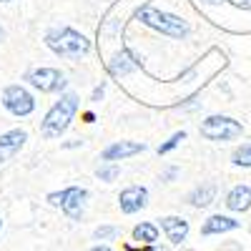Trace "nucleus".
I'll return each instance as SVG.
<instances>
[{"instance_id": "f257e3e1", "label": "nucleus", "mask_w": 251, "mask_h": 251, "mask_svg": "<svg viewBox=\"0 0 251 251\" xmlns=\"http://www.w3.org/2000/svg\"><path fill=\"white\" fill-rule=\"evenodd\" d=\"M46 43H48V48L55 55L68 58V60H78V58H83V55L91 50V40L86 35H80L78 30H73V28L50 30L46 35Z\"/></svg>"}, {"instance_id": "f03ea898", "label": "nucleus", "mask_w": 251, "mask_h": 251, "mask_svg": "<svg viewBox=\"0 0 251 251\" xmlns=\"http://www.w3.org/2000/svg\"><path fill=\"white\" fill-rule=\"evenodd\" d=\"M75 111H78V96L75 93H66L48 111V116L43 118V123H40V136H43V138H58L71 126Z\"/></svg>"}, {"instance_id": "7ed1b4c3", "label": "nucleus", "mask_w": 251, "mask_h": 251, "mask_svg": "<svg viewBox=\"0 0 251 251\" xmlns=\"http://www.w3.org/2000/svg\"><path fill=\"white\" fill-rule=\"evenodd\" d=\"M138 20L143 25H149V28H153V30H158L163 35H169V38H176V40L186 38L188 30H191L186 20H181L178 15L163 13V10H156V8H141L138 10Z\"/></svg>"}, {"instance_id": "20e7f679", "label": "nucleus", "mask_w": 251, "mask_h": 251, "mask_svg": "<svg viewBox=\"0 0 251 251\" xmlns=\"http://www.w3.org/2000/svg\"><path fill=\"white\" fill-rule=\"evenodd\" d=\"M201 136L208 138V141H236L241 133H244V126L228 116H208L203 123H201Z\"/></svg>"}, {"instance_id": "39448f33", "label": "nucleus", "mask_w": 251, "mask_h": 251, "mask_svg": "<svg viewBox=\"0 0 251 251\" xmlns=\"http://www.w3.org/2000/svg\"><path fill=\"white\" fill-rule=\"evenodd\" d=\"M50 206H60L66 211L68 219L73 221H80L83 219V211H86V201H88V191L80 186H71L66 191H55L48 196Z\"/></svg>"}, {"instance_id": "423d86ee", "label": "nucleus", "mask_w": 251, "mask_h": 251, "mask_svg": "<svg viewBox=\"0 0 251 251\" xmlns=\"http://www.w3.org/2000/svg\"><path fill=\"white\" fill-rule=\"evenodd\" d=\"M3 106L13 116H30L35 111V100L23 86H8L3 91Z\"/></svg>"}, {"instance_id": "0eeeda50", "label": "nucleus", "mask_w": 251, "mask_h": 251, "mask_svg": "<svg viewBox=\"0 0 251 251\" xmlns=\"http://www.w3.org/2000/svg\"><path fill=\"white\" fill-rule=\"evenodd\" d=\"M28 83L40 93H55L66 88V75L55 68H35L28 73Z\"/></svg>"}, {"instance_id": "6e6552de", "label": "nucleus", "mask_w": 251, "mask_h": 251, "mask_svg": "<svg viewBox=\"0 0 251 251\" xmlns=\"http://www.w3.org/2000/svg\"><path fill=\"white\" fill-rule=\"evenodd\" d=\"M146 203H149V191H146L143 186H128V188H123L121 196H118V206H121L123 214H136Z\"/></svg>"}, {"instance_id": "1a4fd4ad", "label": "nucleus", "mask_w": 251, "mask_h": 251, "mask_svg": "<svg viewBox=\"0 0 251 251\" xmlns=\"http://www.w3.org/2000/svg\"><path fill=\"white\" fill-rule=\"evenodd\" d=\"M141 151H146L143 143H136V141H116V143H111V146H106V149H103L100 158H103V161H121V158L136 156V153H141Z\"/></svg>"}, {"instance_id": "9d476101", "label": "nucleus", "mask_w": 251, "mask_h": 251, "mask_svg": "<svg viewBox=\"0 0 251 251\" xmlns=\"http://www.w3.org/2000/svg\"><path fill=\"white\" fill-rule=\"evenodd\" d=\"M241 224L231 216H221V214H214L208 216L201 226V236H214V234H226V231H236Z\"/></svg>"}, {"instance_id": "9b49d317", "label": "nucleus", "mask_w": 251, "mask_h": 251, "mask_svg": "<svg viewBox=\"0 0 251 251\" xmlns=\"http://www.w3.org/2000/svg\"><path fill=\"white\" fill-rule=\"evenodd\" d=\"M28 141L25 131H8L0 136V163H5L8 158H13L20 149H23V143Z\"/></svg>"}, {"instance_id": "f8f14e48", "label": "nucleus", "mask_w": 251, "mask_h": 251, "mask_svg": "<svg viewBox=\"0 0 251 251\" xmlns=\"http://www.w3.org/2000/svg\"><path fill=\"white\" fill-rule=\"evenodd\" d=\"M136 68H138V60L133 58L131 50H121V53H116V55L108 60V73H111L113 78H123V75L133 73Z\"/></svg>"}, {"instance_id": "ddd939ff", "label": "nucleus", "mask_w": 251, "mask_h": 251, "mask_svg": "<svg viewBox=\"0 0 251 251\" xmlns=\"http://www.w3.org/2000/svg\"><path fill=\"white\" fill-rule=\"evenodd\" d=\"M161 228H163V234L169 236L171 244H181L188 236V221L181 219V216H163L161 219Z\"/></svg>"}, {"instance_id": "4468645a", "label": "nucleus", "mask_w": 251, "mask_h": 251, "mask_svg": "<svg viewBox=\"0 0 251 251\" xmlns=\"http://www.w3.org/2000/svg\"><path fill=\"white\" fill-rule=\"evenodd\" d=\"M226 208L228 211H236V214H244L251 208V188L249 186H234L226 196Z\"/></svg>"}, {"instance_id": "2eb2a0df", "label": "nucleus", "mask_w": 251, "mask_h": 251, "mask_svg": "<svg viewBox=\"0 0 251 251\" xmlns=\"http://www.w3.org/2000/svg\"><path fill=\"white\" fill-rule=\"evenodd\" d=\"M216 199V186L214 183H203L199 188H194L191 196H188V203H191L194 208H206L208 203H214Z\"/></svg>"}, {"instance_id": "dca6fc26", "label": "nucleus", "mask_w": 251, "mask_h": 251, "mask_svg": "<svg viewBox=\"0 0 251 251\" xmlns=\"http://www.w3.org/2000/svg\"><path fill=\"white\" fill-rule=\"evenodd\" d=\"M133 239L138 241V244H156L158 241V226L156 224H149V221H146V224H138L136 228H133Z\"/></svg>"}, {"instance_id": "f3484780", "label": "nucleus", "mask_w": 251, "mask_h": 251, "mask_svg": "<svg viewBox=\"0 0 251 251\" xmlns=\"http://www.w3.org/2000/svg\"><path fill=\"white\" fill-rule=\"evenodd\" d=\"M96 176H98L100 181H106V183H111V181H116V178L121 176V166H118L116 161H108V163H103V166H98V171H96Z\"/></svg>"}, {"instance_id": "a211bd4d", "label": "nucleus", "mask_w": 251, "mask_h": 251, "mask_svg": "<svg viewBox=\"0 0 251 251\" xmlns=\"http://www.w3.org/2000/svg\"><path fill=\"white\" fill-rule=\"evenodd\" d=\"M231 161L236 166H244V169H251V143H241L239 149L234 151Z\"/></svg>"}, {"instance_id": "6ab92c4d", "label": "nucleus", "mask_w": 251, "mask_h": 251, "mask_svg": "<svg viewBox=\"0 0 251 251\" xmlns=\"http://www.w3.org/2000/svg\"><path fill=\"white\" fill-rule=\"evenodd\" d=\"M181 141H186V133H183V131L174 133V136H171L169 141H166V143H161V146H158V153H169V151H174Z\"/></svg>"}, {"instance_id": "aec40b11", "label": "nucleus", "mask_w": 251, "mask_h": 251, "mask_svg": "<svg viewBox=\"0 0 251 251\" xmlns=\"http://www.w3.org/2000/svg\"><path fill=\"white\" fill-rule=\"evenodd\" d=\"M93 236H96L98 241H111V239L118 236V228H116V226H98L96 231H93Z\"/></svg>"}, {"instance_id": "412c9836", "label": "nucleus", "mask_w": 251, "mask_h": 251, "mask_svg": "<svg viewBox=\"0 0 251 251\" xmlns=\"http://www.w3.org/2000/svg\"><path fill=\"white\" fill-rule=\"evenodd\" d=\"M228 3H234L241 10H251V0H228Z\"/></svg>"}, {"instance_id": "4be33fe9", "label": "nucleus", "mask_w": 251, "mask_h": 251, "mask_svg": "<svg viewBox=\"0 0 251 251\" xmlns=\"http://www.w3.org/2000/svg\"><path fill=\"white\" fill-rule=\"evenodd\" d=\"M91 251H111V249H108V246H106V244H98V246H93V249H91Z\"/></svg>"}, {"instance_id": "5701e85b", "label": "nucleus", "mask_w": 251, "mask_h": 251, "mask_svg": "<svg viewBox=\"0 0 251 251\" xmlns=\"http://www.w3.org/2000/svg\"><path fill=\"white\" fill-rule=\"evenodd\" d=\"M201 3H206V5H221L224 0H201Z\"/></svg>"}, {"instance_id": "b1692460", "label": "nucleus", "mask_w": 251, "mask_h": 251, "mask_svg": "<svg viewBox=\"0 0 251 251\" xmlns=\"http://www.w3.org/2000/svg\"><path fill=\"white\" fill-rule=\"evenodd\" d=\"M176 174H178V171H176V169H169V171H166V176H163V178H174V176H176Z\"/></svg>"}, {"instance_id": "393cba45", "label": "nucleus", "mask_w": 251, "mask_h": 251, "mask_svg": "<svg viewBox=\"0 0 251 251\" xmlns=\"http://www.w3.org/2000/svg\"><path fill=\"white\" fill-rule=\"evenodd\" d=\"M100 96H103V86H100V88H96V93H93V100H98Z\"/></svg>"}, {"instance_id": "a878e982", "label": "nucleus", "mask_w": 251, "mask_h": 251, "mask_svg": "<svg viewBox=\"0 0 251 251\" xmlns=\"http://www.w3.org/2000/svg\"><path fill=\"white\" fill-rule=\"evenodd\" d=\"M5 38V30H3V25H0V40H3Z\"/></svg>"}, {"instance_id": "bb28decb", "label": "nucleus", "mask_w": 251, "mask_h": 251, "mask_svg": "<svg viewBox=\"0 0 251 251\" xmlns=\"http://www.w3.org/2000/svg\"><path fill=\"white\" fill-rule=\"evenodd\" d=\"M153 251H166V249H158V246H153Z\"/></svg>"}, {"instance_id": "cd10ccee", "label": "nucleus", "mask_w": 251, "mask_h": 251, "mask_svg": "<svg viewBox=\"0 0 251 251\" xmlns=\"http://www.w3.org/2000/svg\"><path fill=\"white\" fill-rule=\"evenodd\" d=\"M0 3H13V0H0Z\"/></svg>"}, {"instance_id": "c85d7f7f", "label": "nucleus", "mask_w": 251, "mask_h": 251, "mask_svg": "<svg viewBox=\"0 0 251 251\" xmlns=\"http://www.w3.org/2000/svg\"><path fill=\"white\" fill-rule=\"evenodd\" d=\"M0 228H3V221H0Z\"/></svg>"}]
</instances>
